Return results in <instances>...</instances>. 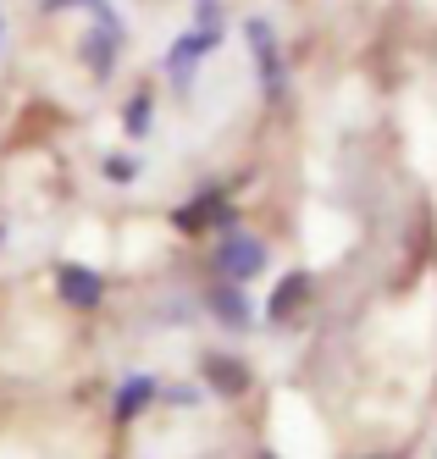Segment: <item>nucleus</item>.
<instances>
[{
	"label": "nucleus",
	"mask_w": 437,
	"mask_h": 459,
	"mask_svg": "<svg viewBox=\"0 0 437 459\" xmlns=\"http://www.w3.org/2000/svg\"><path fill=\"white\" fill-rule=\"evenodd\" d=\"M100 172H106V183L127 188L133 178H139V160H133V155H106V160H100Z\"/></svg>",
	"instance_id": "nucleus-13"
},
{
	"label": "nucleus",
	"mask_w": 437,
	"mask_h": 459,
	"mask_svg": "<svg viewBox=\"0 0 437 459\" xmlns=\"http://www.w3.org/2000/svg\"><path fill=\"white\" fill-rule=\"evenodd\" d=\"M172 404H183V410H188V404H199V387H188V382H183V387H172Z\"/></svg>",
	"instance_id": "nucleus-14"
},
{
	"label": "nucleus",
	"mask_w": 437,
	"mask_h": 459,
	"mask_svg": "<svg viewBox=\"0 0 437 459\" xmlns=\"http://www.w3.org/2000/svg\"><path fill=\"white\" fill-rule=\"evenodd\" d=\"M155 399H161V382H155L150 371H127V377L117 382V393H111V420H117V426L144 420V415L155 410Z\"/></svg>",
	"instance_id": "nucleus-10"
},
{
	"label": "nucleus",
	"mask_w": 437,
	"mask_h": 459,
	"mask_svg": "<svg viewBox=\"0 0 437 459\" xmlns=\"http://www.w3.org/2000/svg\"><path fill=\"white\" fill-rule=\"evenodd\" d=\"M0 50H6V12H0Z\"/></svg>",
	"instance_id": "nucleus-17"
},
{
	"label": "nucleus",
	"mask_w": 437,
	"mask_h": 459,
	"mask_svg": "<svg viewBox=\"0 0 437 459\" xmlns=\"http://www.w3.org/2000/svg\"><path fill=\"white\" fill-rule=\"evenodd\" d=\"M50 282H56L66 310H100V305H106V288H111L106 272L89 266V260H61V266L50 272Z\"/></svg>",
	"instance_id": "nucleus-6"
},
{
	"label": "nucleus",
	"mask_w": 437,
	"mask_h": 459,
	"mask_svg": "<svg viewBox=\"0 0 437 459\" xmlns=\"http://www.w3.org/2000/svg\"><path fill=\"white\" fill-rule=\"evenodd\" d=\"M150 122H155V100L139 89V94H133V100L122 106V134H127V139H144V134H150Z\"/></svg>",
	"instance_id": "nucleus-11"
},
{
	"label": "nucleus",
	"mask_w": 437,
	"mask_h": 459,
	"mask_svg": "<svg viewBox=\"0 0 437 459\" xmlns=\"http://www.w3.org/2000/svg\"><path fill=\"white\" fill-rule=\"evenodd\" d=\"M205 316H211L216 326H227V333H249V326H260L249 293H244L239 282H216V277H211V288H205Z\"/></svg>",
	"instance_id": "nucleus-9"
},
{
	"label": "nucleus",
	"mask_w": 437,
	"mask_h": 459,
	"mask_svg": "<svg viewBox=\"0 0 437 459\" xmlns=\"http://www.w3.org/2000/svg\"><path fill=\"white\" fill-rule=\"evenodd\" d=\"M172 233L178 238H222V233H232V227H244V216H239V205H232V188L227 183H199L183 205H172Z\"/></svg>",
	"instance_id": "nucleus-1"
},
{
	"label": "nucleus",
	"mask_w": 437,
	"mask_h": 459,
	"mask_svg": "<svg viewBox=\"0 0 437 459\" xmlns=\"http://www.w3.org/2000/svg\"><path fill=\"white\" fill-rule=\"evenodd\" d=\"M255 459H283V454L277 448H255Z\"/></svg>",
	"instance_id": "nucleus-16"
},
{
	"label": "nucleus",
	"mask_w": 437,
	"mask_h": 459,
	"mask_svg": "<svg viewBox=\"0 0 437 459\" xmlns=\"http://www.w3.org/2000/svg\"><path fill=\"white\" fill-rule=\"evenodd\" d=\"M360 459H405V454H393V448H382V454H360Z\"/></svg>",
	"instance_id": "nucleus-15"
},
{
	"label": "nucleus",
	"mask_w": 437,
	"mask_h": 459,
	"mask_svg": "<svg viewBox=\"0 0 437 459\" xmlns=\"http://www.w3.org/2000/svg\"><path fill=\"white\" fill-rule=\"evenodd\" d=\"M266 266H272V244H266L260 233H249V227H232V233H222V238L211 244V277H216V282L249 288Z\"/></svg>",
	"instance_id": "nucleus-3"
},
{
	"label": "nucleus",
	"mask_w": 437,
	"mask_h": 459,
	"mask_svg": "<svg viewBox=\"0 0 437 459\" xmlns=\"http://www.w3.org/2000/svg\"><path fill=\"white\" fill-rule=\"evenodd\" d=\"M310 299H316V277L305 266H293L272 282V293H266V305H260V321L266 326H293V321H305Z\"/></svg>",
	"instance_id": "nucleus-5"
},
{
	"label": "nucleus",
	"mask_w": 437,
	"mask_h": 459,
	"mask_svg": "<svg viewBox=\"0 0 437 459\" xmlns=\"http://www.w3.org/2000/svg\"><path fill=\"white\" fill-rule=\"evenodd\" d=\"M244 45H249V67H255V83H260V100L272 111H283L293 83H288V56H283V39H277V22L249 12L244 17Z\"/></svg>",
	"instance_id": "nucleus-2"
},
{
	"label": "nucleus",
	"mask_w": 437,
	"mask_h": 459,
	"mask_svg": "<svg viewBox=\"0 0 437 459\" xmlns=\"http://www.w3.org/2000/svg\"><path fill=\"white\" fill-rule=\"evenodd\" d=\"M127 50V28H100L89 22L83 28V39H78V56H83V67L94 83H111L117 78V56Z\"/></svg>",
	"instance_id": "nucleus-8"
},
{
	"label": "nucleus",
	"mask_w": 437,
	"mask_h": 459,
	"mask_svg": "<svg viewBox=\"0 0 437 459\" xmlns=\"http://www.w3.org/2000/svg\"><path fill=\"white\" fill-rule=\"evenodd\" d=\"M199 387L216 393V399H244L255 387V371L244 354H222V349H205L199 354Z\"/></svg>",
	"instance_id": "nucleus-7"
},
{
	"label": "nucleus",
	"mask_w": 437,
	"mask_h": 459,
	"mask_svg": "<svg viewBox=\"0 0 437 459\" xmlns=\"http://www.w3.org/2000/svg\"><path fill=\"white\" fill-rule=\"evenodd\" d=\"M194 28H199V34H227V6H222V0H194Z\"/></svg>",
	"instance_id": "nucleus-12"
},
{
	"label": "nucleus",
	"mask_w": 437,
	"mask_h": 459,
	"mask_svg": "<svg viewBox=\"0 0 437 459\" xmlns=\"http://www.w3.org/2000/svg\"><path fill=\"white\" fill-rule=\"evenodd\" d=\"M222 50V39L216 34H199V28H188V34H178L172 45H166V56H161V73H166V83H172L178 94H188L194 89V78H199V67Z\"/></svg>",
	"instance_id": "nucleus-4"
},
{
	"label": "nucleus",
	"mask_w": 437,
	"mask_h": 459,
	"mask_svg": "<svg viewBox=\"0 0 437 459\" xmlns=\"http://www.w3.org/2000/svg\"><path fill=\"white\" fill-rule=\"evenodd\" d=\"M0 244H6V221H0Z\"/></svg>",
	"instance_id": "nucleus-18"
}]
</instances>
